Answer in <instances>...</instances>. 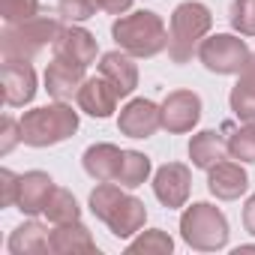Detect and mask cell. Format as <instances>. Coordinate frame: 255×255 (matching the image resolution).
I'll return each mask as SVG.
<instances>
[{
    "label": "cell",
    "instance_id": "15",
    "mask_svg": "<svg viewBox=\"0 0 255 255\" xmlns=\"http://www.w3.org/2000/svg\"><path fill=\"white\" fill-rule=\"evenodd\" d=\"M78 105H81V111H87L90 117H108L114 108H117V90H114V84L105 78V75H99V78H87L84 84H81V90H78Z\"/></svg>",
    "mask_w": 255,
    "mask_h": 255
},
{
    "label": "cell",
    "instance_id": "14",
    "mask_svg": "<svg viewBox=\"0 0 255 255\" xmlns=\"http://www.w3.org/2000/svg\"><path fill=\"white\" fill-rule=\"evenodd\" d=\"M54 192V183L45 171H27L18 177V198H15V207L27 216H36L45 210L48 198Z\"/></svg>",
    "mask_w": 255,
    "mask_h": 255
},
{
    "label": "cell",
    "instance_id": "1",
    "mask_svg": "<svg viewBox=\"0 0 255 255\" xmlns=\"http://www.w3.org/2000/svg\"><path fill=\"white\" fill-rule=\"evenodd\" d=\"M90 210L96 219H102L111 234L117 237H132L135 231L144 228V219H147V210H144V201H138L135 195L123 192L120 186L114 183H99L93 192H90Z\"/></svg>",
    "mask_w": 255,
    "mask_h": 255
},
{
    "label": "cell",
    "instance_id": "16",
    "mask_svg": "<svg viewBox=\"0 0 255 255\" xmlns=\"http://www.w3.org/2000/svg\"><path fill=\"white\" fill-rule=\"evenodd\" d=\"M246 186H249V177H246V171L237 165V162H216L213 168H210V174H207V189L216 195V198H222V201H234V198H240L243 192H246Z\"/></svg>",
    "mask_w": 255,
    "mask_h": 255
},
{
    "label": "cell",
    "instance_id": "10",
    "mask_svg": "<svg viewBox=\"0 0 255 255\" xmlns=\"http://www.w3.org/2000/svg\"><path fill=\"white\" fill-rule=\"evenodd\" d=\"M192 189V174L180 162H165L153 177V192L165 207H183Z\"/></svg>",
    "mask_w": 255,
    "mask_h": 255
},
{
    "label": "cell",
    "instance_id": "31",
    "mask_svg": "<svg viewBox=\"0 0 255 255\" xmlns=\"http://www.w3.org/2000/svg\"><path fill=\"white\" fill-rule=\"evenodd\" d=\"M18 141H21V123L3 117V123H0V153H9Z\"/></svg>",
    "mask_w": 255,
    "mask_h": 255
},
{
    "label": "cell",
    "instance_id": "8",
    "mask_svg": "<svg viewBox=\"0 0 255 255\" xmlns=\"http://www.w3.org/2000/svg\"><path fill=\"white\" fill-rule=\"evenodd\" d=\"M159 126H162V108L153 105L150 99H132L117 120V129L129 138H150Z\"/></svg>",
    "mask_w": 255,
    "mask_h": 255
},
{
    "label": "cell",
    "instance_id": "32",
    "mask_svg": "<svg viewBox=\"0 0 255 255\" xmlns=\"http://www.w3.org/2000/svg\"><path fill=\"white\" fill-rule=\"evenodd\" d=\"M96 6L105 9V12H111V15H123L126 9L132 6V0H96Z\"/></svg>",
    "mask_w": 255,
    "mask_h": 255
},
{
    "label": "cell",
    "instance_id": "2",
    "mask_svg": "<svg viewBox=\"0 0 255 255\" xmlns=\"http://www.w3.org/2000/svg\"><path fill=\"white\" fill-rule=\"evenodd\" d=\"M114 42L132 57H153L168 45V30L156 12H132V15H120L111 27Z\"/></svg>",
    "mask_w": 255,
    "mask_h": 255
},
{
    "label": "cell",
    "instance_id": "17",
    "mask_svg": "<svg viewBox=\"0 0 255 255\" xmlns=\"http://www.w3.org/2000/svg\"><path fill=\"white\" fill-rule=\"evenodd\" d=\"M99 75H105V78L114 84L117 96H129V93L138 87V69H135V63L129 60V54H120V51L102 54V60H99Z\"/></svg>",
    "mask_w": 255,
    "mask_h": 255
},
{
    "label": "cell",
    "instance_id": "4",
    "mask_svg": "<svg viewBox=\"0 0 255 255\" xmlns=\"http://www.w3.org/2000/svg\"><path fill=\"white\" fill-rule=\"evenodd\" d=\"M60 21L48 18V15H36L18 24H6L0 33V51L3 60H30L36 57L45 45H54V39L60 36Z\"/></svg>",
    "mask_w": 255,
    "mask_h": 255
},
{
    "label": "cell",
    "instance_id": "7",
    "mask_svg": "<svg viewBox=\"0 0 255 255\" xmlns=\"http://www.w3.org/2000/svg\"><path fill=\"white\" fill-rule=\"evenodd\" d=\"M198 57L210 72L219 75H231V72H243V66L249 63V48L243 39L231 36V33H216L210 39H201L198 45Z\"/></svg>",
    "mask_w": 255,
    "mask_h": 255
},
{
    "label": "cell",
    "instance_id": "5",
    "mask_svg": "<svg viewBox=\"0 0 255 255\" xmlns=\"http://www.w3.org/2000/svg\"><path fill=\"white\" fill-rule=\"evenodd\" d=\"M213 24V15L204 3L186 0L171 12V33H168V54L174 63H186L192 57V48L207 36Z\"/></svg>",
    "mask_w": 255,
    "mask_h": 255
},
{
    "label": "cell",
    "instance_id": "25",
    "mask_svg": "<svg viewBox=\"0 0 255 255\" xmlns=\"http://www.w3.org/2000/svg\"><path fill=\"white\" fill-rule=\"evenodd\" d=\"M225 132H228V153L240 162H255V123L246 126H231L225 123Z\"/></svg>",
    "mask_w": 255,
    "mask_h": 255
},
{
    "label": "cell",
    "instance_id": "22",
    "mask_svg": "<svg viewBox=\"0 0 255 255\" xmlns=\"http://www.w3.org/2000/svg\"><path fill=\"white\" fill-rule=\"evenodd\" d=\"M51 234L39 222H24L12 231L9 237V252L12 255H30V252H48L51 249Z\"/></svg>",
    "mask_w": 255,
    "mask_h": 255
},
{
    "label": "cell",
    "instance_id": "29",
    "mask_svg": "<svg viewBox=\"0 0 255 255\" xmlns=\"http://www.w3.org/2000/svg\"><path fill=\"white\" fill-rule=\"evenodd\" d=\"M96 0H60V18L63 21H87L96 15Z\"/></svg>",
    "mask_w": 255,
    "mask_h": 255
},
{
    "label": "cell",
    "instance_id": "6",
    "mask_svg": "<svg viewBox=\"0 0 255 255\" xmlns=\"http://www.w3.org/2000/svg\"><path fill=\"white\" fill-rule=\"evenodd\" d=\"M180 234L183 240L198 249V252H216L228 243V222L222 216V210H216L213 204H192L183 210L180 216Z\"/></svg>",
    "mask_w": 255,
    "mask_h": 255
},
{
    "label": "cell",
    "instance_id": "19",
    "mask_svg": "<svg viewBox=\"0 0 255 255\" xmlns=\"http://www.w3.org/2000/svg\"><path fill=\"white\" fill-rule=\"evenodd\" d=\"M225 153H228V144H225V138H222L219 132H213V129H204V132L192 135V141H189V159H192L195 168L210 171L216 162L225 159Z\"/></svg>",
    "mask_w": 255,
    "mask_h": 255
},
{
    "label": "cell",
    "instance_id": "11",
    "mask_svg": "<svg viewBox=\"0 0 255 255\" xmlns=\"http://www.w3.org/2000/svg\"><path fill=\"white\" fill-rule=\"evenodd\" d=\"M0 84L6 105H27L36 93V72L27 60H6L0 69Z\"/></svg>",
    "mask_w": 255,
    "mask_h": 255
},
{
    "label": "cell",
    "instance_id": "26",
    "mask_svg": "<svg viewBox=\"0 0 255 255\" xmlns=\"http://www.w3.org/2000/svg\"><path fill=\"white\" fill-rule=\"evenodd\" d=\"M174 249V243H171V237L165 234V231H159V228H153V231H144L138 240H132L129 246H126V252L129 255H168Z\"/></svg>",
    "mask_w": 255,
    "mask_h": 255
},
{
    "label": "cell",
    "instance_id": "24",
    "mask_svg": "<svg viewBox=\"0 0 255 255\" xmlns=\"http://www.w3.org/2000/svg\"><path fill=\"white\" fill-rule=\"evenodd\" d=\"M42 213H45L54 225H66V222H78L81 207H78V201H75V195H72L69 189H57V186H54V192H51V198H48V204H45Z\"/></svg>",
    "mask_w": 255,
    "mask_h": 255
},
{
    "label": "cell",
    "instance_id": "30",
    "mask_svg": "<svg viewBox=\"0 0 255 255\" xmlns=\"http://www.w3.org/2000/svg\"><path fill=\"white\" fill-rule=\"evenodd\" d=\"M15 198H18V174L3 168L0 171V207H12Z\"/></svg>",
    "mask_w": 255,
    "mask_h": 255
},
{
    "label": "cell",
    "instance_id": "18",
    "mask_svg": "<svg viewBox=\"0 0 255 255\" xmlns=\"http://www.w3.org/2000/svg\"><path fill=\"white\" fill-rule=\"evenodd\" d=\"M120 162H123V150L114 144H93L84 153V171L99 183H114L120 174Z\"/></svg>",
    "mask_w": 255,
    "mask_h": 255
},
{
    "label": "cell",
    "instance_id": "21",
    "mask_svg": "<svg viewBox=\"0 0 255 255\" xmlns=\"http://www.w3.org/2000/svg\"><path fill=\"white\" fill-rule=\"evenodd\" d=\"M51 252L57 255H75V252H96V243L90 237V231L81 225V222H66L60 225L57 231H51Z\"/></svg>",
    "mask_w": 255,
    "mask_h": 255
},
{
    "label": "cell",
    "instance_id": "9",
    "mask_svg": "<svg viewBox=\"0 0 255 255\" xmlns=\"http://www.w3.org/2000/svg\"><path fill=\"white\" fill-rule=\"evenodd\" d=\"M201 117V99L192 90H174L162 102V126L168 132H189Z\"/></svg>",
    "mask_w": 255,
    "mask_h": 255
},
{
    "label": "cell",
    "instance_id": "12",
    "mask_svg": "<svg viewBox=\"0 0 255 255\" xmlns=\"http://www.w3.org/2000/svg\"><path fill=\"white\" fill-rule=\"evenodd\" d=\"M54 57H63L69 63L78 66H90L96 63V39L93 33H87L84 27H66L60 30V36L54 39Z\"/></svg>",
    "mask_w": 255,
    "mask_h": 255
},
{
    "label": "cell",
    "instance_id": "23",
    "mask_svg": "<svg viewBox=\"0 0 255 255\" xmlns=\"http://www.w3.org/2000/svg\"><path fill=\"white\" fill-rule=\"evenodd\" d=\"M147 177H150V159H147L144 153H138V150H123L120 174H117V180H114V183L135 189V186H141Z\"/></svg>",
    "mask_w": 255,
    "mask_h": 255
},
{
    "label": "cell",
    "instance_id": "3",
    "mask_svg": "<svg viewBox=\"0 0 255 255\" xmlns=\"http://www.w3.org/2000/svg\"><path fill=\"white\" fill-rule=\"evenodd\" d=\"M21 123V141L30 147H48V144H60L66 141L75 129H78V114L66 105V102H54V105H42L33 111H24Z\"/></svg>",
    "mask_w": 255,
    "mask_h": 255
},
{
    "label": "cell",
    "instance_id": "13",
    "mask_svg": "<svg viewBox=\"0 0 255 255\" xmlns=\"http://www.w3.org/2000/svg\"><path fill=\"white\" fill-rule=\"evenodd\" d=\"M81 84H84V66L69 63V60H63V57H54V60L48 63V69H45V90H48L54 99L66 102V99L78 96Z\"/></svg>",
    "mask_w": 255,
    "mask_h": 255
},
{
    "label": "cell",
    "instance_id": "27",
    "mask_svg": "<svg viewBox=\"0 0 255 255\" xmlns=\"http://www.w3.org/2000/svg\"><path fill=\"white\" fill-rule=\"evenodd\" d=\"M231 27L240 36H255V0H234L231 3Z\"/></svg>",
    "mask_w": 255,
    "mask_h": 255
},
{
    "label": "cell",
    "instance_id": "33",
    "mask_svg": "<svg viewBox=\"0 0 255 255\" xmlns=\"http://www.w3.org/2000/svg\"><path fill=\"white\" fill-rule=\"evenodd\" d=\"M243 225H246V231L255 237V195L246 201V207H243Z\"/></svg>",
    "mask_w": 255,
    "mask_h": 255
},
{
    "label": "cell",
    "instance_id": "28",
    "mask_svg": "<svg viewBox=\"0 0 255 255\" xmlns=\"http://www.w3.org/2000/svg\"><path fill=\"white\" fill-rule=\"evenodd\" d=\"M36 12H39V0H0V15L6 24L36 18Z\"/></svg>",
    "mask_w": 255,
    "mask_h": 255
},
{
    "label": "cell",
    "instance_id": "20",
    "mask_svg": "<svg viewBox=\"0 0 255 255\" xmlns=\"http://www.w3.org/2000/svg\"><path fill=\"white\" fill-rule=\"evenodd\" d=\"M231 111L243 123H255V54H249V63L240 72V81L231 90Z\"/></svg>",
    "mask_w": 255,
    "mask_h": 255
}]
</instances>
